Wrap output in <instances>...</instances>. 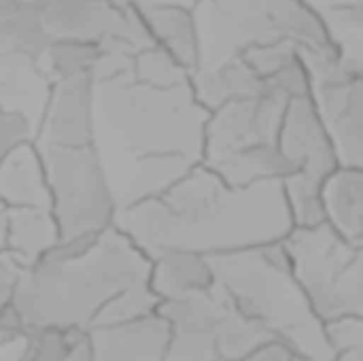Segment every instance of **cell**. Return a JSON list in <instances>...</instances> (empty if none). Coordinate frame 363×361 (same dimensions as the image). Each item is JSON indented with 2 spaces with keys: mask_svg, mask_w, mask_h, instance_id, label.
Returning a JSON list of instances; mask_svg holds the SVG:
<instances>
[{
  "mask_svg": "<svg viewBox=\"0 0 363 361\" xmlns=\"http://www.w3.org/2000/svg\"><path fill=\"white\" fill-rule=\"evenodd\" d=\"M53 83L40 70L38 62L13 53L0 51V100L2 109H15L32 117L40 130Z\"/></svg>",
  "mask_w": 363,
  "mask_h": 361,
  "instance_id": "e0dca14e",
  "label": "cell"
},
{
  "mask_svg": "<svg viewBox=\"0 0 363 361\" xmlns=\"http://www.w3.org/2000/svg\"><path fill=\"white\" fill-rule=\"evenodd\" d=\"M211 285H215V272L208 255L174 249L153 257L151 287L162 300L206 289Z\"/></svg>",
  "mask_w": 363,
  "mask_h": 361,
  "instance_id": "44dd1931",
  "label": "cell"
},
{
  "mask_svg": "<svg viewBox=\"0 0 363 361\" xmlns=\"http://www.w3.org/2000/svg\"><path fill=\"white\" fill-rule=\"evenodd\" d=\"M325 221L363 247V168L340 166L323 185Z\"/></svg>",
  "mask_w": 363,
  "mask_h": 361,
  "instance_id": "ffe728a7",
  "label": "cell"
},
{
  "mask_svg": "<svg viewBox=\"0 0 363 361\" xmlns=\"http://www.w3.org/2000/svg\"><path fill=\"white\" fill-rule=\"evenodd\" d=\"M153 260L115 223L32 264L9 302L26 328L89 332L125 291L151 283Z\"/></svg>",
  "mask_w": 363,
  "mask_h": 361,
  "instance_id": "3957f363",
  "label": "cell"
},
{
  "mask_svg": "<svg viewBox=\"0 0 363 361\" xmlns=\"http://www.w3.org/2000/svg\"><path fill=\"white\" fill-rule=\"evenodd\" d=\"M117 226L153 260L174 249L219 255L283 243L296 221L283 181L232 185L200 162L162 196L121 211Z\"/></svg>",
  "mask_w": 363,
  "mask_h": 361,
  "instance_id": "7a4b0ae2",
  "label": "cell"
},
{
  "mask_svg": "<svg viewBox=\"0 0 363 361\" xmlns=\"http://www.w3.org/2000/svg\"><path fill=\"white\" fill-rule=\"evenodd\" d=\"M19 4H26V6H32V9H38V11H47L53 2L57 0H15Z\"/></svg>",
  "mask_w": 363,
  "mask_h": 361,
  "instance_id": "1f68e13d",
  "label": "cell"
},
{
  "mask_svg": "<svg viewBox=\"0 0 363 361\" xmlns=\"http://www.w3.org/2000/svg\"><path fill=\"white\" fill-rule=\"evenodd\" d=\"M0 204L51 211L47 166L36 143H26L0 155Z\"/></svg>",
  "mask_w": 363,
  "mask_h": 361,
  "instance_id": "9a60e30c",
  "label": "cell"
},
{
  "mask_svg": "<svg viewBox=\"0 0 363 361\" xmlns=\"http://www.w3.org/2000/svg\"><path fill=\"white\" fill-rule=\"evenodd\" d=\"M215 281L272 336L317 361H334L328 326L294 272L285 240L208 255Z\"/></svg>",
  "mask_w": 363,
  "mask_h": 361,
  "instance_id": "277c9868",
  "label": "cell"
},
{
  "mask_svg": "<svg viewBox=\"0 0 363 361\" xmlns=\"http://www.w3.org/2000/svg\"><path fill=\"white\" fill-rule=\"evenodd\" d=\"M132 74L143 83L160 87H174L191 81V72L157 43L136 53Z\"/></svg>",
  "mask_w": 363,
  "mask_h": 361,
  "instance_id": "d4e9b609",
  "label": "cell"
},
{
  "mask_svg": "<svg viewBox=\"0 0 363 361\" xmlns=\"http://www.w3.org/2000/svg\"><path fill=\"white\" fill-rule=\"evenodd\" d=\"M238 361H317L313 357H306L302 353H298L294 347L281 343V340H270L264 347H259L257 351H253L251 355L242 357Z\"/></svg>",
  "mask_w": 363,
  "mask_h": 361,
  "instance_id": "f546056e",
  "label": "cell"
},
{
  "mask_svg": "<svg viewBox=\"0 0 363 361\" xmlns=\"http://www.w3.org/2000/svg\"><path fill=\"white\" fill-rule=\"evenodd\" d=\"M191 87L198 100L208 111H215L232 100L262 94L266 79L242 55H238L219 66L196 70L191 74Z\"/></svg>",
  "mask_w": 363,
  "mask_h": 361,
  "instance_id": "d6986e66",
  "label": "cell"
},
{
  "mask_svg": "<svg viewBox=\"0 0 363 361\" xmlns=\"http://www.w3.org/2000/svg\"><path fill=\"white\" fill-rule=\"evenodd\" d=\"M26 270H28V266L23 262H19L13 253L0 251V300H2V306L13 300V294L19 287Z\"/></svg>",
  "mask_w": 363,
  "mask_h": 361,
  "instance_id": "f1b7e54d",
  "label": "cell"
},
{
  "mask_svg": "<svg viewBox=\"0 0 363 361\" xmlns=\"http://www.w3.org/2000/svg\"><path fill=\"white\" fill-rule=\"evenodd\" d=\"M0 138H2V147H0V155L9 153L15 147H21L26 143H36L38 138V126L32 121V117H28L21 111L15 109H2V130H0Z\"/></svg>",
  "mask_w": 363,
  "mask_h": 361,
  "instance_id": "4316f807",
  "label": "cell"
},
{
  "mask_svg": "<svg viewBox=\"0 0 363 361\" xmlns=\"http://www.w3.org/2000/svg\"><path fill=\"white\" fill-rule=\"evenodd\" d=\"M285 247L317 315L330 323L363 317V247L332 223L294 228Z\"/></svg>",
  "mask_w": 363,
  "mask_h": 361,
  "instance_id": "8992f818",
  "label": "cell"
},
{
  "mask_svg": "<svg viewBox=\"0 0 363 361\" xmlns=\"http://www.w3.org/2000/svg\"><path fill=\"white\" fill-rule=\"evenodd\" d=\"M94 361H166L170 345V323L157 311L145 317L91 328Z\"/></svg>",
  "mask_w": 363,
  "mask_h": 361,
  "instance_id": "5bb4252c",
  "label": "cell"
},
{
  "mask_svg": "<svg viewBox=\"0 0 363 361\" xmlns=\"http://www.w3.org/2000/svg\"><path fill=\"white\" fill-rule=\"evenodd\" d=\"M225 300L228 291L215 281L206 289L160 302L157 313L172 330L166 361H221L217 321Z\"/></svg>",
  "mask_w": 363,
  "mask_h": 361,
  "instance_id": "7c38bea8",
  "label": "cell"
},
{
  "mask_svg": "<svg viewBox=\"0 0 363 361\" xmlns=\"http://www.w3.org/2000/svg\"><path fill=\"white\" fill-rule=\"evenodd\" d=\"M208 117L191 81L160 87L130 72L96 83L94 147L119 213L162 196L204 160Z\"/></svg>",
  "mask_w": 363,
  "mask_h": 361,
  "instance_id": "6da1fadb",
  "label": "cell"
},
{
  "mask_svg": "<svg viewBox=\"0 0 363 361\" xmlns=\"http://www.w3.org/2000/svg\"><path fill=\"white\" fill-rule=\"evenodd\" d=\"M291 100L294 96L277 79H266L262 94L232 100L211 111L202 162L217 166L240 153L279 145L281 126Z\"/></svg>",
  "mask_w": 363,
  "mask_h": 361,
  "instance_id": "9c48e42d",
  "label": "cell"
},
{
  "mask_svg": "<svg viewBox=\"0 0 363 361\" xmlns=\"http://www.w3.org/2000/svg\"><path fill=\"white\" fill-rule=\"evenodd\" d=\"M200 68L219 66L257 45L294 40L302 55H342L321 11L308 0H200Z\"/></svg>",
  "mask_w": 363,
  "mask_h": 361,
  "instance_id": "5b68a950",
  "label": "cell"
},
{
  "mask_svg": "<svg viewBox=\"0 0 363 361\" xmlns=\"http://www.w3.org/2000/svg\"><path fill=\"white\" fill-rule=\"evenodd\" d=\"M81 330H60V328H28V347L23 361H68Z\"/></svg>",
  "mask_w": 363,
  "mask_h": 361,
  "instance_id": "484cf974",
  "label": "cell"
},
{
  "mask_svg": "<svg viewBox=\"0 0 363 361\" xmlns=\"http://www.w3.org/2000/svg\"><path fill=\"white\" fill-rule=\"evenodd\" d=\"M53 38L96 43L104 53L136 55L155 45L136 2L117 0H57L45 11Z\"/></svg>",
  "mask_w": 363,
  "mask_h": 361,
  "instance_id": "30bf717a",
  "label": "cell"
},
{
  "mask_svg": "<svg viewBox=\"0 0 363 361\" xmlns=\"http://www.w3.org/2000/svg\"><path fill=\"white\" fill-rule=\"evenodd\" d=\"M313 94L336 143L340 164L363 168V66L338 57L304 55Z\"/></svg>",
  "mask_w": 363,
  "mask_h": 361,
  "instance_id": "8fae6325",
  "label": "cell"
},
{
  "mask_svg": "<svg viewBox=\"0 0 363 361\" xmlns=\"http://www.w3.org/2000/svg\"><path fill=\"white\" fill-rule=\"evenodd\" d=\"M38 147L47 166L60 243L94 236L115 226L119 209L96 147Z\"/></svg>",
  "mask_w": 363,
  "mask_h": 361,
  "instance_id": "52a82bcc",
  "label": "cell"
},
{
  "mask_svg": "<svg viewBox=\"0 0 363 361\" xmlns=\"http://www.w3.org/2000/svg\"><path fill=\"white\" fill-rule=\"evenodd\" d=\"M334 361H363V351H345V353H338Z\"/></svg>",
  "mask_w": 363,
  "mask_h": 361,
  "instance_id": "d6a6232c",
  "label": "cell"
},
{
  "mask_svg": "<svg viewBox=\"0 0 363 361\" xmlns=\"http://www.w3.org/2000/svg\"><path fill=\"white\" fill-rule=\"evenodd\" d=\"M328 336L336 353L363 351V317H347L325 323Z\"/></svg>",
  "mask_w": 363,
  "mask_h": 361,
  "instance_id": "83f0119b",
  "label": "cell"
},
{
  "mask_svg": "<svg viewBox=\"0 0 363 361\" xmlns=\"http://www.w3.org/2000/svg\"><path fill=\"white\" fill-rule=\"evenodd\" d=\"M313 6H317L321 13L334 11V9H345V6H357L363 4V0H308Z\"/></svg>",
  "mask_w": 363,
  "mask_h": 361,
  "instance_id": "4dcf8cb0",
  "label": "cell"
},
{
  "mask_svg": "<svg viewBox=\"0 0 363 361\" xmlns=\"http://www.w3.org/2000/svg\"><path fill=\"white\" fill-rule=\"evenodd\" d=\"M102 55H104V49L96 43L74 40V38H55L49 45V49L40 55L38 66L51 83L79 79V77L96 79Z\"/></svg>",
  "mask_w": 363,
  "mask_h": 361,
  "instance_id": "cb8c5ba5",
  "label": "cell"
},
{
  "mask_svg": "<svg viewBox=\"0 0 363 361\" xmlns=\"http://www.w3.org/2000/svg\"><path fill=\"white\" fill-rule=\"evenodd\" d=\"M60 240L53 211L0 204V251L13 253L28 268L57 247Z\"/></svg>",
  "mask_w": 363,
  "mask_h": 361,
  "instance_id": "2e32d148",
  "label": "cell"
},
{
  "mask_svg": "<svg viewBox=\"0 0 363 361\" xmlns=\"http://www.w3.org/2000/svg\"><path fill=\"white\" fill-rule=\"evenodd\" d=\"M279 145L294 166V174L283 183L296 228L323 223V185L342 164L313 91L287 106Z\"/></svg>",
  "mask_w": 363,
  "mask_h": 361,
  "instance_id": "ba28073f",
  "label": "cell"
},
{
  "mask_svg": "<svg viewBox=\"0 0 363 361\" xmlns=\"http://www.w3.org/2000/svg\"><path fill=\"white\" fill-rule=\"evenodd\" d=\"M153 40L172 53L191 74L200 68V32L191 6L136 0Z\"/></svg>",
  "mask_w": 363,
  "mask_h": 361,
  "instance_id": "ac0fdd59",
  "label": "cell"
},
{
  "mask_svg": "<svg viewBox=\"0 0 363 361\" xmlns=\"http://www.w3.org/2000/svg\"><path fill=\"white\" fill-rule=\"evenodd\" d=\"M117 2H121V4H132V2H136V0H117Z\"/></svg>",
  "mask_w": 363,
  "mask_h": 361,
  "instance_id": "836d02e7",
  "label": "cell"
},
{
  "mask_svg": "<svg viewBox=\"0 0 363 361\" xmlns=\"http://www.w3.org/2000/svg\"><path fill=\"white\" fill-rule=\"evenodd\" d=\"M53 40L45 11L15 0H0V51L21 53L38 62Z\"/></svg>",
  "mask_w": 363,
  "mask_h": 361,
  "instance_id": "7402d4cb",
  "label": "cell"
},
{
  "mask_svg": "<svg viewBox=\"0 0 363 361\" xmlns=\"http://www.w3.org/2000/svg\"><path fill=\"white\" fill-rule=\"evenodd\" d=\"M270 340H277L272 332L253 317H249L245 311H240L228 294V300L217 321V347L221 361L242 360Z\"/></svg>",
  "mask_w": 363,
  "mask_h": 361,
  "instance_id": "603a6c76",
  "label": "cell"
},
{
  "mask_svg": "<svg viewBox=\"0 0 363 361\" xmlns=\"http://www.w3.org/2000/svg\"><path fill=\"white\" fill-rule=\"evenodd\" d=\"M96 136V79L79 77L57 81L40 121L38 145L87 147Z\"/></svg>",
  "mask_w": 363,
  "mask_h": 361,
  "instance_id": "4fadbf2b",
  "label": "cell"
}]
</instances>
